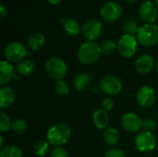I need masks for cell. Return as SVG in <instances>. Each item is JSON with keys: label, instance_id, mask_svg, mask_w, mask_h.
<instances>
[{"label": "cell", "instance_id": "1", "mask_svg": "<svg viewBox=\"0 0 158 157\" xmlns=\"http://www.w3.org/2000/svg\"><path fill=\"white\" fill-rule=\"evenodd\" d=\"M102 55L101 44L95 41H87L82 43L77 52L78 60L86 66L96 63Z\"/></svg>", "mask_w": 158, "mask_h": 157}, {"label": "cell", "instance_id": "2", "mask_svg": "<svg viewBox=\"0 0 158 157\" xmlns=\"http://www.w3.org/2000/svg\"><path fill=\"white\" fill-rule=\"evenodd\" d=\"M71 138V129L65 123H56L46 132V141L54 147H61Z\"/></svg>", "mask_w": 158, "mask_h": 157}, {"label": "cell", "instance_id": "3", "mask_svg": "<svg viewBox=\"0 0 158 157\" xmlns=\"http://www.w3.org/2000/svg\"><path fill=\"white\" fill-rule=\"evenodd\" d=\"M139 43L145 47H152L158 43V26L156 24L142 25L136 34Z\"/></svg>", "mask_w": 158, "mask_h": 157}, {"label": "cell", "instance_id": "4", "mask_svg": "<svg viewBox=\"0 0 158 157\" xmlns=\"http://www.w3.org/2000/svg\"><path fill=\"white\" fill-rule=\"evenodd\" d=\"M44 71L47 76L55 81H60L68 73L66 62L58 57H50L44 63Z\"/></svg>", "mask_w": 158, "mask_h": 157}, {"label": "cell", "instance_id": "5", "mask_svg": "<svg viewBox=\"0 0 158 157\" xmlns=\"http://www.w3.org/2000/svg\"><path fill=\"white\" fill-rule=\"evenodd\" d=\"M30 53L25 44L19 41H13L7 43L4 49V56L10 63H19L25 59Z\"/></svg>", "mask_w": 158, "mask_h": 157}, {"label": "cell", "instance_id": "6", "mask_svg": "<svg viewBox=\"0 0 158 157\" xmlns=\"http://www.w3.org/2000/svg\"><path fill=\"white\" fill-rule=\"evenodd\" d=\"M117 43H118V54L123 57L130 58L133 56L137 52L139 42L136 36L125 33L119 38Z\"/></svg>", "mask_w": 158, "mask_h": 157}, {"label": "cell", "instance_id": "7", "mask_svg": "<svg viewBox=\"0 0 158 157\" xmlns=\"http://www.w3.org/2000/svg\"><path fill=\"white\" fill-rule=\"evenodd\" d=\"M156 137L151 131H140L135 137V146L141 153L147 154L154 151L156 147Z\"/></svg>", "mask_w": 158, "mask_h": 157}, {"label": "cell", "instance_id": "8", "mask_svg": "<svg viewBox=\"0 0 158 157\" xmlns=\"http://www.w3.org/2000/svg\"><path fill=\"white\" fill-rule=\"evenodd\" d=\"M99 88L104 93L109 96H116L121 93L123 85L118 77L114 75H106L100 81Z\"/></svg>", "mask_w": 158, "mask_h": 157}, {"label": "cell", "instance_id": "9", "mask_svg": "<svg viewBox=\"0 0 158 157\" xmlns=\"http://www.w3.org/2000/svg\"><path fill=\"white\" fill-rule=\"evenodd\" d=\"M122 6L115 1H108L105 3L100 8V15L102 19L107 22L117 21L122 15Z\"/></svg>", "mask_w": 158, "mask_h": 157}, {"label": "cell", "instance_id": "10", "mask_svg": "<svg viewBox=\"0 0 158 157\" xmlns=\"http://www.w3.org/2000/svg\"><path fill=\"white\" fill-rule=\"evenodd\" d=\"M139 16L145 24H154L158 19V6L151 0H146L139 7Z\"/></svg>", "mask_w": 158, "mask_h": 157}, {"label": "cell", "instance_id": "11", "mask_svg": "<svg viewBox=\"0 0 158 157\" xmlns=\"http://www.w3.org/2000/svg\"><path fill=\"white\" fill-rule=\"evenodd\" d=\"M81 31L87 41H95L102 34L103 25L95 19H89L83 23Z\"/></svg>", "mask_w": 158, "mask_h": 157}, {"label": "cell", "instance_id": "12", "mask_svg": "<svg viewBox=\"0 0 158 157\" xmlns=\"http://www.w3.org/2000/svg\"><path fill=\"white\" fill-rule=\"evenodd\" d=\"M121 126L130 133H139L143 129V120L134 113H126L121 117Z\"/></svg>", "mask_w": 158, "mask_h": 157}, {"label": "cell", "instance_id": "13", "mask_svg": "<svg viewBox=\"0 0 158 157\" xmlns=\"http://www.w3.org/2000/svg\"><path fill=\"white\" fill-rule=\"evenodd\" d=\"M156 92L153 88L149 86H143L136 93V101L142 107H151L156 103Z\"/></svg>", "mask_w": 158, "mask_h": 157}, {"label": "cell", "instance_id": "14", "mask_svg": "<svg viewBox=\"0 0 158 157\" xmlns=\"http://www.w3.org/2000/svg\"><path fill=\"white\" fill-rule=\"evenodd\" d=\"M17 74L18 73L15 72L14 66L10 62L6 60L0 61V85L2 87L7 86L11 81H14Z\"/></svg>", "mask_w": 158, "mask_h": 157}, {"label": "cell", "instance_id": "15", "mask_svg": "<svg viewBox=\"0 0 158 157\" xmlns=\"http://www.w3.org/2000/svg\"><path fill=\"white\" fill-rule=\"evenodd\" d=\"M155 68V59L149 54H143L139 56L135 62V69L140 75L150 73Z\"/></svg>", "mask_w": 158, "mask_h": 157}, {"label": "cell", "instance_id": "16", "mask_svg": "<svg viewBox=\"0 0 158 157\" xmlns=\"http://www.w3.org/2000/svg\"><path fill=\"white\" fill-rule=\"evenodd\" d=\"M59 21L63 26V29L67 35L70 37H76L80 34L81 31V27L80 23L77 21V19H75L74 18L65 17V18H61Z\"/></svg>", "mask_w": 158, "mask_h": 157}, {"label": "cell", "instance_id": "17", "mask_svg": "<svg viewBox=\"0 0 158 157\" xmlns=\"http://www.w3.org/2000/svg\"><path fill=\"white\" fill-rule=\"evenodd\" d=\"M16 100V93L9 86H4L0 89V107L1 109L9 108Z\"/></svg>", "mask_w": 158, "mask_h": 157}, {"label": "cell", "instance_id": "18", "mask_svg": "<svg viewBox=\"0 0 158 157\" xmlns=\"http://www.w3.org/2000/svg\"><path fill=\"white\" fill-rule=\"evenodd\" d=\"M93 122L99 130H106L109 124V116L106 111L101 109L95 110L93 114Z\"/></svg>", "mask_w": 158, "mask_h": 157}, {"label": "cell", "instance_id": "19", "mask_svg": "<svg viewBox=\"0 0 158 157\" xmlns=\"http://www.w3.org/2000/svg\"><path fill=\"white\" fill-rule=\"evenodd\" d=\"M92 82V77L87 73H80L73 80V86L78 92L86 91Z\"/></svg>", "mask_w": 158, "mask_h": 157}, {"label": "cell", "instance_id": "20", "mask_svg": "<svg viewBox=\"0 0 158 157\" xmlns=\"http://www.w3.org/2000/svg\"><path fill=\"white\" fill-rule=\"evenodd\" d=\"M45 43V37L41 32H34L28 37L27 46L32 51L40 50Z\"/></svg>", "mask_w": 158, "mask_h": 157}, {"label": "cell", "instance_id": "21", "mask_svg": "<svg viewBox=\"0 0 158 157\" xmlns=\"http://www.w3.org/2000/svg\"><path fill=\"white\" fill-rule=\"evenodd\" d=\"M35 70V64L32 60L25 58L18 63L16 71L20 76H29Z\"/></svg>", "mask_w": 158, "mask_h": 157}, {"label": "cell", "instance_id": "22", "mask_svg": "<svg viewBox=\"0 0 158 157\" xmlns=\"http://www.w3.org/2000/svg\"><path fill=\"white\" fill-rule=\"evenodd\" d=\"M103 138L106 144H108L110 146H114V145L118 144V143L119 142L120 136H119V132L117 129H115L113 127H108L107 129L105 130Z\"/></svg>", "mask_w": 158, "mask_h": 157}, {"label": "cell", "instance_id": "23", "mask_svg": "<svg viewBox=\"0 0 158 157\" xmlns=\"http://www.w3.org/2000/svg\"><path fill=\"white\" fill-rule=\"evenodd\" d=\"M49 146H50V143L47 141L41 140L34 144L33 153L36 156L44 157L49 152Z\"/></svg>", "mask_w": 158, "mask_h": 157}, {"label": "cell", "instance_id": "24", "mask_svg": "<svg viewBox=\"0 0 158 157\" xmlns=\"http://www.w3.org/2000/svg\"><path fill=\"white\" fill-rule=\"evenodd\" d=\"M0 157H22V151L16 145H7L1 149Z\"/></svg>", "mask_w": 158, "mask_h": 157}, {"label": "cell", "instance_id": "25", "mask_svg": "<svg viewBox=\"0 0 158 157\" xmlns=\"http://www.w3.org/2000/svg\"><path fill=\"white\" fill-rule=\"evenodd\" d=\"M28 129L27 122L22 118H16L12 121L11 130L16 134H22L24 133Z\"/></svg>", "mask_w": 158, "mask_h": 157}, {"label": "cell", "instance_id": "26", "mask_svg": "<svg viewBox=\"0 0 158 157\" xmlns=\"http://www.w3.org/2000/svg\"><path fill=\"white\" fill-rule=\"evenodd\" d=\"M102 54L106 56H110L118 50V43L113 40H106L101 44Z\"/></svg>", "mask_w": 158, "mask_h": 157}, {"label": "cell", "instance_id": "27", "mask_svg": "<svg viewBox=\"0 0 158 157\" xmlns=\"http://www.w3.org/2000/svg\"><path fill=\"white\" fill-rule=\"evenodd\" d=\"M55 90H56V93L60 96H66L69 93V86L68 82L64 80L56 81Z\"/></svg>", "mask_w": 158, "mask_h": 157}, {"label": "cell", "instance_id": "28", "mask_svg": "<svg viewBox=\"0 0 158 157\" xmlns=\"http://www.w3.org/2000/svg\"><path fill=\"white\" fill-rule=\"evenodd\" d=\"M11 125L12 121L10 120V118L6 113L2 111L0 113V131L3 133L11 129Z\"/></svg>", "mask_w": 158, "mask_h": 157}, {"label": "cell", "instance_id": "29", "mask_svg": "<svg viewBox=\"0 0 158 157\" xmlns=\"http://www.w3.org/2000/svg\"><path fill=\"white\" fill-rule=\"evenodd\" d=\"M139 26L138 23L134 20H127L124 24H123V30L125 31V33L127 34H131V35H134L137 34V31L139 30Z\"/></svg>", "mask_w": 158, "mask_h": 157}, {"label": "cell", "instance_id": "30", "mask_svg": "<svg viewBox=\"0 0 158 157\" xmlns=\"http://www.w3.org/2000/svg\"><path fill=\"white\" fill-rule=\"evenodd\" d=\"M115 106V102L111 97H106L102 100L101 103V108L106 112L111 111Z\"/></svg>", "mask_w": 158, "mask_h": 157}, {"label": "cell", "instance_id": "31", "mask_svg": "<svg viewBox=\"0 0 158 157\" xmlns=\"http://www.w3.org/2000/svg\"><path fill=\"white\" fill-rule=\"evenodd\" d=\"M105 157H127L124 151L118 148H111L108 149L105 155Z\"/></svg>", "mask_w": 158, "mask_h": 157}, {"label": "cell", "instance_id": "32", "mask_svg": "<svg viewBox=\"0 0 158 157\" xmlns=\"http://www.w3.org/2000/svg\"><path fill=\"white\" fill-rule=\"evenodd\" d=\"M50 157H69V154L62 147H55L50 153Z\"/></svg>", "mask_w": 158, "mask_h": 157}, {"label": "cell", "instance_id": "33", "mask_svg": "<svg viewBox=\"0 0 158 157\" xmlns=\"http://www.w3.org/2000/svg\"><path fill=\"white\" fill-rule=\"evenodd\" d=\"M156 128V122L153 118H147L143 121V129L146 131H153Z\"/></svg>", "mask_w": 158, "mask_h": 157}, {"label": "cell", "instance_id": "34", "mask_svg": "<svg viewBox=\"0 0 158 157\" xmlns=\"http://www.w3.org/2000/svg\"><path fill=\"white\" fill-rule=\"evenodd\" d=\"M6 16H7V9H6V7L2 4V5L0 6V19H4Z\"/></svg>", "mask_w": 158, "mask_h": 157}, {"label": "cell", "instance_id": "35", "mask_svg": "<svg viewBox=\"0 0 158 157\" xmlns=\"http://www.w3.org/2000/svg\"><path fill=\"white\" fill-rule=\"evenodd\" d=\"M49 4H51V5H54V6H56V5H58L59 3H61L62 2V0H46Z\"/></svg>", "mask_w": 158, "mask_h": 157}, {"label": "cell", "instance_id": "36", "mask_svg": "<svg viewBox=\"0 0 158 157\" xmlns=\"http://www.w3.org/2000/svg\"><path fill=\"white\" fill-rule=\"evenodd\" d=\"M3 143H4V139H3V136L1 135V136H0V148H1V149L4 148V147H3Z\"/></svg>", "mask_w": 158, "mask_h": 157}, {"label": "cell", "instance_id": "37", "mask_svg": "<svg viewBox=\"0 0 158 157\" xmlns=\"http://www.w3.org/2000/svg\"><path fill=\"white\" fill-rule=\"evenodd\" d=\"M124 1H125V2H127V3H130V4H131V3H135L137 0H124Z\"/></svg>", "mask_w": 158, "mask_h": 157}, {"label": "cell", "instance_id": "38", "mask_svg": "<svg viewBox=\"0 0 158 157\" xmlns=\"http://www.w3.org/2000/svg\"><path fill=\"white\" fill-rule=\"evenodd\" d=\"M99 89H100V88H96V87H94L93 92H94V93H98V90H99Z\"/></svg>", "mask_w": 158, "mask_h": 157}, {"label": "cell", "instance_id": "39", "mask_svg": "<svg viewBox=\"0 0 158 157\" xmlns=\"http://www.w3.org/2000/svg\"><path fill=\"white\" fill-rule=\"evenodd\" d=\"M156 73L158 74V62L156 64Z\"/></svg>", "mask_w": 158, "mask_h": 157}, {"label": "cell", "instance_id": "40", "mask_svg": "<svg viewBox=\"0 0 158 157\" xmlns=\"http://www.w3.org/2000/svg\"><path fill=\"white\" fill-rule=\"evenodd\" d=\"M155 3L156 4V6H158V0H156V2H155Z\"/></svg>", "mask_w": 158, "mask_h": 157}, {"label": "cell", "instance_id": "41", "mask_svg": "<svg viewBox=\"0 0 158 157\" xmlns=\"http://www.w3.org/2000/svg\"><path fill=\"white\" fill-rule=\"evenodd\" d=\"M157 118H158V117H157Z\"/></svg>", "mask_w": 158, "mask_h": 157}]
</instances>
